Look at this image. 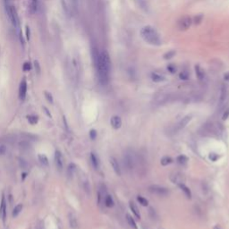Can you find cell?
<instances>
[{
	"label": "cell",
	"instance_id": "obj_1",
	"mask_svg": "<svg viewBox=\"0 0 229 229\" xmlns=\"http://www.w3.org/2000/svg\"><path fill=\"white\" fill-rule=\"evenodd\" d=\"M95 66L99 81L101 85H107L110 79L111 60L106 50L98 53L95 57Z\"/></svg>",
	"mask_w": 229,
	"mask_h": 229
},
{
	"label": "cell",
	"instance_id": "obj_2",
	"mask_svg": "<svg viewBox=\"0 0 229 229\" xmlns=\"http://www.w3.org/2000/svg\"><path fill=\"white\" fill-rule=\"evenodd\" d=\"M140 35L141 39L146 43L152 45V46H160L162 44V41L159 32H157L154 27L150 25H146L141 29Z\"/></svg>",
	"mask_w": 229,
	"mask_h": 229
},
{
	"label": "cell",
	"instance_id": "obj_3",
	"mask_svg": "<svg viewBox=\"0 0 229 229\" xmlns=\"http://www.w3.org/2000/svg\"><path fill=\"white\" fill-rule=\"evenodd\" d=\"M5 6H6V12L9 21L11 22L14 29H16L17 32L20 34L21 33L20 32V21H19V16H18L15 6L12 3L5 4Z\"/></svg>",
	"mask_w": 229,
	"mask_h": 229
},
{
	"label": "cell",
	"instance_id": "obj_4",
	"mask_svg": "<svg viewBox=\"0 0 229 229\" xmlns=\"http://www.w3.org/2000/svg\"><path fill=\"white\" fill-rule=\"evenodd\" d=\"M61 4L67 15H72L77 9V0H61Z\"/></svg>",
	"mask_w": 229,
	"mask_h": 229
},
{
	"label": "cell",
	"instance_id": "obj_5",
	"mask_svg": "<svg viewBox=\"0 0 229 229\" xmlns=\"http://www.w3.org/2000/svg\"><path fill=\"white\" fill-rule=\"evenodd\" d=\"M68 74L71 77V79L72 81H76L78 80V64H77V61L74 58V59H71L69 62H68Z\"/></svg>",
	"mask_w": 229,
	"mask_h": 229
},
{
	"label": "cell",
	"instance_id": "obj_6",
	"mask_svg": "<svg viewBox=\"0 0 229 229\" xmlns=\"http://www.w3.org/2000/svg\"><path fill=\"white\" fill-rule=\"evenodd\" d=\"M123 164L124 166L128 169V170H132L134 168L135 165V159L134 156L132 152H126L123 156Z\"/></svg>",
	"mask_w": 229,
	"mask_h": 229
},
{
	"label": "cell",
	"instance_id": "obj_7",
	"mask_svg": "<svg viewBox=\"0 0 229 229\" xmlns=\"http://www.w3.org/2000/svg\"><path fill=\"white\" fill-rule=\"evenodd\" d=\"M192 23V18H190L189 16H184L178 21L177 26L180 30H186L191 27Z\"/></svg>",
	"mask_w": 229,
	"mask_h": 229
},
{
	"label": "cell",
	"instance_id": "obj_8",
	"mask_svg": "<svg viewBox=\"0 0 229 229\" xmlns=\"http://www.w3.org/2000/svg\"><path fill=\"white\" fill-rule=\"evenodd\" d=\"M149 190L150 192L158 194L159 196H166L168 194V190L165 188L163 186H159V185H151L149 187Z\"/></svg>",
	"mask_w": 229,
	"mask_h": 229
},
{
	"label": "cell",
	"instance_id": "obj_9",
	"mask_svg": "<svg viewBox=\"0 0 229 229\" xmlns=\"http://www.w3.org/2000/svg\"><path fill=\"white\" fill-rule=\"evenodd\" d=\"M55 163L57 168L59 171H62L64 168V164H65V159L63 154L61 153L59 150H56L55 152Z\"/></svg>",
	"mask_w": 229,
	"mask_h": 229
},
{
	"label": "cell",
	"instance_id": "obj_10",
	"mask_svg": "<svg viewBox=\"0 0 229 229\" xmlns=\"http://www.w3.org/2000/svg\"><path fill=\"white\" fill-rule=\"evenodd\" d=\"M27 94V82L26 80L23 79L20 83L19 86V99L21 100H24Z\"/></svg>",
	"mask_w": 229,
	"mask_h": 229
},
{
	"label": "cell",
	"instance_id": "obj_11",
	"mask_svg": "<svg viewBox=\"0 0 229 229\" xmlns=\"http://www.w3.org/2000/svg\"><path fill=\"white\" fill-rule=\"evenodd\" d=\"M170 179H171V181L174 183H176L177 185H179L181 183H184V182H185L183 175L181 174V173H178V172L172 174L171 176H170Z\"/></svg>",
	"mask_w": 229,
	"mask_h": 229
},
{
	"label": "cell",
	"instance_id": "obj_12",
	"mask_svg": "<svg viewBox=\"0 0 229 229\" xmlns=\"http://www.w3.org/2000/svg\"><path fill=\"white\" fill-rule=\"evenodd\" d=\"M0 218H2L3 222H6V198L5 195H2L1 199V203H0Z\"/></svg>",
	"mask_w": 229,
	"mask_h": 229
},
{
	"label": "cell",
	"instance_id": "obj_13",
	"mask_svg": "<svg viewBox=\"0 0 229 229\" xmlns=\"http://www.w3.org/2000/svg\"><path fill=\"white\" fill-rule=\"evenodd\" d=\"M110 124L112 128H114V130H118L121 128L122 126V119L120 117L118 116H114L111 117L110 119Z\"/></svg>",
	"mask_w": 229,
	"mask_h": 229
},
{
	"label": "cell",
	"instance_id": "obj_14",
	"mask_svg": "<svg viewBox=\"0 0 229 229\" xmlns=\"http://www.w3.org/2000/svg\"><path fill=\"white\" fill-rule=\"evenodd\" d=\"M68 221H69V225H70V227L72 229H77L79 227V223H78V219L76 216L70 212L68 214Z\"/></svg>",
	"mask_w": 229,
	"mask_h": 229
},
{
	"label": "cell",
	"instance_id": "obj_15",
	"mask_svg": "<svg viewBox=\"0 0 229 229\" xmlns=\"http://www.w3.org/2000/svg\"><path fill=\"white\" fill-rule=\"evenodd\" d=\"M109 160H110V164L112 166V168L114 171V173H116L117 175H121V168H120V165H119L117 159L114 157H111Z\"/></svg>",
	"mask_w": 229,
	"mask_h": 229
},
{
	"label": "cell",
	"instance_id": "obj_16",
	"mask_svg": "<svg viewBox=\"0 0 229 229\" xmlns=\"http://www.w3.org/2000/svg\"><path fill=\"white\" fill-rule=\"evenodd\" d=\"M191 119H192V117L191 116H186V117H184L177 124H176V131H179V130H182V129H183L187 124L189 123V122L191 121Z\"/></svg>",
	"mask_w": 229,
	"mask_h": 229
},
{
	"label": "cell",
	"instance_id": "obj_17",
	"mask_svg": "<svg viewBox=\"0 0 229 229\" xmlns=\"http://www.w3.org/2000/svg\"><path fill=\"white\" fill-rule=\"evenodd\" d=\"M129 207H130V210L132 211L133 215L135 216V217H136L137 219H141V214H140L139 209L137 208V206L134 204V202L130 201V203H129Z\"/></svg>",
	"mask_w": 229,
	"mask_h": 229
},
{
	"label": "cell",
	"instance_id": "obj_18",
	"mask_svg": "<svg viewBox=\"0 0 229 229\" xmlns=\"http://www.w3.org/2000/svg\"><path fill=\"white\" fill-rule=\"evenodd\" d=\"M195 72H196L197 78L199 79L200 81H202L205 78V72L199 65L195 66Z\"/></svg>",
	"mask_w": 229,
	"mask_h": 229
},
{
	"label": "cell",
	"instance_id": "obj_19",
	"mask_svg": "<svg viewBox=\"0 0 229 229\" xmlns=\"http://www.w3.org/2000/svg\"><path fill=\"white\" fill-rule=\"evenodd\" d=\"M90 161H91V164L93 166V168H94L95 169H99V160L98 156L95 153H93V152L90 153Z\"/></svg>",
	"mask_w": 229,
	"mask_h": 229
},
{
	"label": "cell",
	"instance_id": "obj_20",
	"mask_svg": "<svg viewBox=\"0 0 229 229\" xmlns=\"http://www.w3.org/2000/svg\"><path fill=\"white\" fill-rule=\"evenodd\" d=\"M151 80L154 82H161V81H164L166 80V78L163 75L158 74V72H152V74H151Z\"/></svg>",
	"mask_w": 229,
	"mask_h": 229
},
{
	"label": "cell",
	"instance_id": "obj_21",
	"mask_svg": "<svg viewBox=\"0 0 229 229\" xmlns=\"http://www.w3.org/2000/svg\"><path fill=\"white\" fill-rule=\"evenodd\" d=\"M178 186L181 188V190L184 192L185 196L187 197V199H191V198H192V192H191V190L188 188V187H187L184 183H181Z\"/></svg>",
	"mask_w": 229,
	"mask_h": 229
},
{
	"label": "cell",
	"instance_id": "obj_22",
	"mask_svg": "<svg viewBox=\"0 0 229 229\" xmlns=\"http://www.w3.org/2000/svg\"><path fill=\"white\" fill-rule=\"evenodd\" d=\"M18 146L22 150H29L30 149V144L27 140H23L22 141H20Z\"/></svg>",
	"mask_w": 229,
	"mask_h": 229
},
{
	"label": "cell",
	"instance_id": "obj_23",
	"mask_svg": "<svg viewBox=\"0 0 229 229\" xmlns=\"http://www.w3.org/2000/svg\"><path fill=\"white\" fill-rule=\"evenodd\" d=\"M38 158H39V162L41 163V165H42L43 166H48L49 165V161H48V159L46 155L44 154H39L38 156Z\"/></svg>",
	"mask_w": 229,
	"mask_h": 229
},
{
	"label": "cell",
	"instance_id": "obj_24",
	"mask_svg": "<svg viewBox=\"0 0 229 229\" xmlns=\"http://www.w3.org/2000/svg\"><path fill=\"white\" fill-rule=\"evenodd\" d=\"M23 204L22 203H19V204H17L14 208V210H13V212H12V216H13V217H17L20 213H21V211L23 210Z\"/></svg>",
	"mask_w": 229,
	"mask_h": 229
},
{
	"label": "cell",
	"instance_id": "obj_25",
	"mask_svg": "<svg viewBox=\"0 0 229 229\" xmlns=\"http://www.w3.org/2000/svg\"><path fill=\"white\" fill-rule=\"evenodd\" d=\"M104 201H105V205L108 208H112L114 206V204L113 198L110 195H106L105 196V199H104Z\"/></svg>",
	"mask_w": 229,
	"mask_h": 229
},
{
	"label": "cell",
	"instance_id": "obj_26",
	"mask_svg": "<svg viewBox=\"0 0 229 229\" xmlns=\"http://www.w3.org/2000/svg\"><path fill=\"white\" fill-rule=\"evenodd\" d=\"M126 220H127V222H128V224H129V226L132 227V228H133V229H138V227H137V225H136V223H135V221H134V219L133 218L129 215V214H127L126 215Z\"/></svg>",
	"mask_w": 229,
	"mask_h": 229
},
{
	"label": "cell",
	"instance_id": "obj_27",
	"mask_svg": "<svg viewBox=\"0 0 229 229\" xmlns=\"http://www.w3.org/2000/svg\"><path fill=\"white\" fill-rule=\"evenodd\" d=\"M226 93H227V92H226V88L225 86H223L222 89H221L220 99H219V102H220L221 105L225 102V100H226Z\"/></svg>",
	"mask_w": 229,
	"mask_h": 229
},
{
	"label": "cell",
	"instance_id": "obj_28",
	"mask_svg": "<svg viewBox=\"0 0 229 229\" xmlns=\"http://www.w3.org/2000/svg\"><path fill=\"white\" fill-rule=\"evenodd\" d=\"M30 8L32 13H36L38 9V0H30Z\"/></svg>",
	"mask_w": 229,
	"mask_h": 229
},
{
	"label": "cell",
	"instance_id": "obj_29",
	"mask_svg": "<svg viewBox=\"0 0 229 229\" xmlns=\"http://www.w3.org/2000/svg\"><path fill=\"white\" fill-rule=\"evenodd\" d=\"M188 160H189V159L187 158L185 155H180V156H178L177 158H176V161H177L178 164H181V165L185 164Z\"/></svg>",
	"mask_w": 229,
	"mask_h": 229
},
{
	"label": "cell",
	"instance_id": "obj_30",
	"mask_svg": "<svg viewBox=\"0 0 229 229\" xmlns=\"http://www.w3.org/2000/svg\"><path fill=\"white\" fill-rule=\"evenodd\" d=\"M173 162V159L170 158V157H163L160 160V164L163 166H166L169 164H171Z\"/></svg>",
	"mask_w": 229,
	"mask_h": 229
},
{
	"label": "cell",
	"instance_id": "obj_31",
	"mask_svg": "<svg viewBox=\"0 0 229 229\" xmlns=\"http://www.w3.org/2000/svg\"><path fill=\"white\" fill-rule=\"evenodd\" d=\"M75 170H76V166H75V164L71 163V164L68 166V168H67L68 175H72L74 174Z\"/></svg>",
	"mask_w": 229,
	"mask_h": 229
},
{
	"label": "cell",
	"instance_id": "obj_32",
	"mask_svg": "<svg viewBox=\"0 0 229 229\" xmlns=\"http://www.w3.org/2000/svg\"><path fill=\"white\" fill-rule=\"evenodd\" d=\"M137 201H138V202L141 204V205H142V206H144V207H146V206H148L149 205V201H148V200H146L145 199V198H143L142 196H137Z\"/></svg>",
	"mask_w": 229,
	"mask_h": 229
},
{
	"label": "cell",
	"instance_id": "obj_33",
	"mask_svg": "<svg viewBox=\"0 0 229 229\" xmlns=\"http://www.w3.org/2000/svg\"><path fill=\"white\" fill-rule=\"evenodd\" d=\"M22 136L25 139V140H35L36 136L32 133H28V132H23Z\"/></svg>",
	"mask_w": 229,
	"mask_h": 229
},
{
	"label": "cell",
	"instance_id": "obj_34",
	"mask_svg": "<svg viewBox=\"0 0 229 229\" xmlns=\"http://www.w3.org/2000/svg\"><path fill=\"white\" fill-rule=\"evenodd\" d=\"M27 119H28L29 123L30 124H32V126H33V124H36L38 123V117L36 116H28Z\"/></svg>",
	"mask_w": 229,
	"mask_h": 229
},
{
	"label": "cell",
	"instance_id": "obj_35",
	"mask_svg": "<svg viewBox=\"0 0 229 229\" xmlns=\"http://www.w3.org/2000/svg\"><path fill=\"white\" fill-rule=\"evenodd\" d=\"M175 51H174V50H170V51H168V52H166V53L164 55V58H165L166 60L171 59L172 57H175Z\"/></svg>",
	"mask_w": 229,
	"mask_h": 229
},
{
	"label": "cell",
	"instance_id": "obj_36",
	"mask_svg": "<svg viewBox=\"0 0 229 229\" xmlns=\"http://www.w3.org/2000/svg\"><path fill=\"white\" fill-rule=\"evenodd\" d=\"M44 95H45V98L47 99V100L49 102V103H53L54 102V99H53V96H52V94L50 92L48 91H44Z\"/></svg>",
	"mask_w": 229,
	"mask_h": 229
},
{
	"label": "cell",
	"instance_id": "obj_37",
	"mask_svg": "<svg viewBox=\"0 0 229 229\" xmlns=\"http://www.w3.org/2000/svg\"><path fill=\"white\" fill-rule=\"evenodd\" d=\"M179 77H180L181 80H183V81H186V80H188V79H189V74H188V72H187L186 71H183V72H182L181 74H179Z\"/></svg>",
	"mask_w": 229,
	"mask_h": 229
},
{
	"label": "cell",
	"instance_id": "obj_38",
	"mask_svg": "<svg viewBox=\"0 0 229 229\" xmlns=\"http://www.w3.org/2000/svg\"><path fill=\"white\" fill-rule=\"evenodd\" d=\"M34 67H35V71L37 72V74H40V72H41V68H40V65L39 63L38 60H35L34 61Z\"/></svg>",
	"mask_w": 229,
	"mask_h": 229
},
{
	"label": "cell",
	"instance_id": "obj_39",
	"mask_svg": "<svg viewBox=\"0 0 229 229\" xmlns=\"http://www.w3.org/2000/svg\"><path fill=\"white\" fill-rule=\"evenodd\" d=\"M19 164H20V166L22 168H26L27 166H28V163L27 161H25L24 159H19Z\"/></svg>",
	"mask_w": 229,
	"mask_h": 229
},
{
	"label": "cell",
	"instance_id": "obj_40",
	"mask_svg": "<svg viewBox=\"0 0 229 229\" xmlns=\"http://www.w3.org/2000/svg\"><path fill=\"white\" fill-rule=\"evenodd\" d=\"M90 138L91 140H95L97 138V131L94 130V129H92L90 131Z\"/></svg>",
	"mask_w": 229,
	"mask_h": 229
},
{
	"label": "cell",
	"instance_id": "obj_41",
	"mask_svg": "<svg viewBox=\"0 0 229 229\" xmlns=\"http://www.w3.org/2000/svg\"><path fill=\"white\" fill-rule=\"evenodd\" d=\"M218 158H219V156H218L217 154H216V153H210V156H209V159H210L211 161H213V162L217 161V159Z\"/></svg>",
	"mask_w": 229,
	"mask_h": 229
},
{
	"label": "cell",
	"instance_id": "obj_42",
	"mask_svg": "<svg viewBox=\"0 0 229 229\" xmlns=\"http://www.w3.org/2000/svg\"><path fill=\"white\" fill-rule=\"evenodd\" d=\"M201 21H202V15H197V16H195V18L193 20V23L195 24H197V23H200Z\"/></svg>",
	"mask_w": 229,
	"mask_h": 229
},
{
	"label": "cell",
	"instance_id": "obj_43",
	"mask_svg": "<svg viewBox=\"0 0 229 229\" xmlns=\"http://www.w3.org/2000/svg\"><path fill=\"white\" fill-rule=\"evenodd\" d=\"M6 150H7V148L6 145H0V155L6 154Z\"/></svg>",
	"mask_w": 229,
	"mask_h": 229
},
{
	"label": "cell",
	"instance_id": "obj_44",
	"mask_svg": "<svg viewBox=\"0 0 229 229\" xmlns=\"http://www.w3.org/2000/svg\"><path fill=\"white\" fill-rule=\"evenodd\" d=\"M168 70L171 72V74H174V72H175V71H176V67L173 65H169L168 66Z\"/></svg>",
	"mask_w": 229,
	"mask_h": 229
},
{
	"label": "cell",
	"instance_id": "obj_45",
	"mask_svg": "<svg viewBox=\"0 0 229 229\" xmlns=\"http://www.w3.org/2000/svg\"><path fill=\"white\" fill-rule=\"evenodd\" d=\"M228 117H229V108H227V109L224 112L223 117H222V119H223V120H226V119L228 118Z\"/></svg>",
	"mask_w": 229,
	"mask_h": 229
},
{
	"label": "cell",
	"instance_id": "obj_46",
	"mask_svg": "<svg viewBox=\"0 0 229 229\" xmlns=\"http://www.w3.org/2000/svg\"><path fill=\"white\" fill-rule=\"evenodd\" d=\"M30 69V63H25L23 65V71H29Z\"/></svg>",
	"mask_w": 229,
	"mask_h": 229
},
{
	"label": "cell",
	"instance_id": "obj_47",
	"mask_svg": "<svg viewBox=\"0 0 229 229\" xmlns=\"http://www.w3.org/2000/svg\"><path fill=\"white\" fill-rule=\"evenodd\" d=\"M43 110H44V112L46 113V114H47V116H48V117H50V118L52 117V116H51V114H50L49 110H48L46 107H43Z\"/></svg>",
	"mask_w": 229,
	"mask_h": 229
},
{
	"label": "cell",
	"instance_id": "obj_48",
	"mask_svg": "<svg viewBox=\"0 0 229 229\" xmlns=\"http://www.w3.org/2000/svg\"><path fill=\"white\" fill-rule=\"evenodd\" d=\"M36 229H44V224H43V222H39L38 224Z\"/></svg>",
	"mask_w": 229,
	"mask_h": 229
},
{
	"label": "cell",
	"instance_id": "obj_49",
	"mask_svg": "<svg viewBox=\"0 0 229 229\" xmlns=\"http://www.w3.org/2000/svg\"><path fill=\"white\" fill-rule=\"evenodd\" d=\"M63 121H64V123H65V126H66V130H69V128H68V126H67V122H66V117H63Z\"/></svg>",
	"mask_w": 229,
	"mask_h": 229
},
{
	"label": "cell",
	"instance_id": "obj_50",
	"mask_svg": "<svg viewBox=\"0 0 229 229\" xmlns=\"http://www.w3.org/2000/svg\"><path fill=\"white\" fill-rule=\"evenodd\" d=\"M26 33H27V39H30V28L26 27Z\"/></svg>",
	"mask_w": 229,
	"mask_h": 229
},
{
	"label": "cell",
	"instance_id": "obj_51",
	"mask_svg": "<svg viewBox=\"0 0 229 229\" xmlns=\"http://www.w3.org/2000/svg\"><path fill=\"white\" fill-rule=\"evenodd\" d=\"M224 78H225V80H226V81H229V74H225Z\"/></svg>",
	"mask_w": 229,
	"mask_h": 229
},
{
	"label": "cell",
	"instance_id": "obj_52",
	"mask_svg": "<svg viewBox=\"0 0 229 229\" xmlns=\"http://www.w3.org/2000/svg\"><path fill=\"white\" fill-rule=\"evenodd\" d=\"M12 2H13V0H5V4H10Z\"/></svg>",
	"mask_w": 229,
	"mask_h": 229
},
{
	"label": "cell",
	"instance_id": "obj_53",
	"mask_svg": "<svg viewBox=\"0 0 229 229\" xmlns=\"http://www.w3.org/2000/svg\"><path fill=\"white\" fill-rule=\"evenodd\" d=\"M213 229H222V228H221L219 226H218V225H217V226H214V228H213Z\"/></svg>",
	"mask_w": 229,
	"mask_h": 229
}]
</instances>
